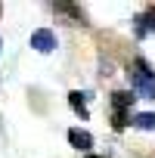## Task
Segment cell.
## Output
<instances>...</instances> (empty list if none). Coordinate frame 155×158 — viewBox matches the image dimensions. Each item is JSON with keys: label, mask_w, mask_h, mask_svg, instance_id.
I'll list each match as a JSON object with an SVG mask.
<instances>
[{"label": "cell", "mask_w": 155, "mask_h": 158, "mask_svg": "<svg viewBox=\"0 0 155 158\" xmlns=\"http://www.w3.org/2000/svg\"><path fill=\"white\" fill-rule=\"evenodd\" d=\"M130 81H133V90H136L143 99H155V77H152V71H149L146 59H136V62H133Z\"/></svg>", "instance_id": "6da1fadb"}, {"label": "cell", "mask_w": 155, "mask_h": 158, "mask_svg": "<svg viewBox=\"0 0 155 158\" xmlns=\"http://www.w3.org/2000/svg\"><path fill=\"white\" fill-rule=\"evenodd\" d=\"M130 124H133V127H140V130H155V115H152V112H140Z\"/></svg>", "instance_id": "52a82bcc"}, {"label": "cell", "mask_w": 155, "mask_h": 158, "mask_svg": "<svg viewBox=\"0 0 155 158\" xmlns=\"http://www.w3.org/2000/svg\"><path fill=\"white\" fill-rule=\"evenodd\" d=\"M68 143H71L74 149H84V152H87V149L93 146V136H90L87 130H81V127H71V130H68Z\"/></svg>", "instance_id": "3957f363"}, {"label": "cell", "mask_w": 155, "mask_h": 158, "mask_svg": "<svg viewBox=\"0 0 155 158\" xmlns=\"http://www.w3.org/2000/svg\"><path fill=\"white\" fill-rule=\"evenodd\" d=\"M112 127H115V130H124V127H127V112H115Z\"/></svg>", "instance_id": "ba28073f"}, {"label": "cell", "mask_w": 155, "mask_h": 158, "mask_svg": "<svg viewBox=\"0 0 155 158\" xmlns=\"http://www.w3.org/2000/svg\"><path fill=\"white\" fill-rule=\"evenodd\" d=\"M146 31H155V6H152L146 16H140V19H136V34L143 37Z\"/></svg>", "instance_id": "5b68a950"}, {"label": "cell", "mask_w": 155, "mask_h": 158, "mask_svg": "<svg viewBox=\"0 0 155 158\" xmlns=\"http://www.w3.org/2000/svg\"><path fill=\"white\" fill-rule=\"evenodd\" d=\"M87 158H99V155H87Z\"/></svg>", "instance_id": "9c48e42d"}, {"label": "cell", "mask_w": 155, "mask_h": 158, "mask_svg": "<svg viewBox=\"0 0 155 158\" xmlns=\"http://www.w3.org/2000/svg\"><path fill=\"white\" fill-rule=\"evenodd\" d=\"M112 102H115V112H127L130 102H133V96L127 90H118V93H112Z\"/></svg>", "instance_id": "8992f818"}, {"label": "cell", "mask_w": 155, "mask_h": 158, "mask_svg": "<svg viewBox=\"0 0 155 158\" xmlns=\"http://www.w3.org/2000/svg\"><path fill=\"white\" fill-rule=\"evenodd\" d=\"M31 47H34L37 53H53V50H56V34H53L50 28H37V31L31 34Z\"/></svg>", "instance_id": "7a4b0ae2"}, {"label": "cell", "mask_w": 155, "mask_h": 158, "mask_svg": "<svg viewBox=\"0 0 155 158\" xmlns=\"http://www.w3.org/2000/svg\"><path fill=\"white\" fill-rule=\"evenodd\" d=\"M68 102H71V109L81 115V121H87V93H81V90H71L68 93Z\"/></svg>", "instance_id": "277c9868"}]
</instances>
